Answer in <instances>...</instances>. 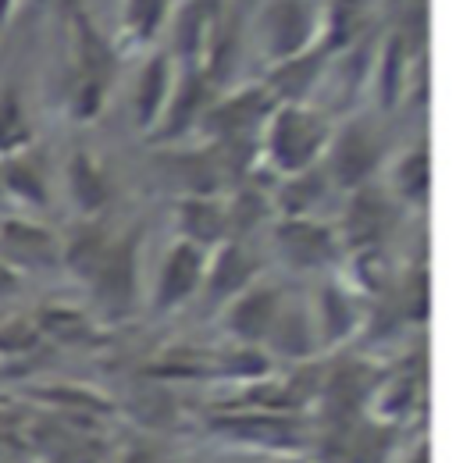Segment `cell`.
I'll return each mask as SVG.
<instances>
[{"label": "cell", "mask_w": 456, "mask_h": 463, "mask_svg": "<svg viewBox=\"0 0 456 463\" xmlns=\"http://www.w3.org/2000/svg\"><path fill=\"white\" fill-rule=\"evenodd\" d=\"M61 264L86 282L93 292V303L114 314L125 317L136 310L139 303V232H111L82 229L79 235H71L68 242H61Z\"/></svg>", "instance_id": "obj_1"}, {"label": "cell", "mask_w": 456, "mask_h": 463, "mask_svg": "<svg viewBox=\"0 0 456 463\" xmlns=\"http://www.w3.org/2000/svg\"><path fill=\"white\" fill-rule=\"evenodd\" d=\"M332 132L336 125L325 111L310 104H279L257 143L264 146V161L285 178V175L318 168V161L332 143Z\"/></svg>", "instance_id": "obj_2"}, {"label": "cell", "mask_w": 456, "mask_h": 463, "mask_svg": "<svg viewBox=\"0 0 456 463\" xmlns=\"http://www.w3.org/2000/svg\"><path fill=\"white\" fill-rule=\"evenodd\" d=\"M68 14H71V47H75V79H71L68 108L75 121H97L114 75V47L93 25L86 7H75Z\"/></svg>", "instance_id": "obj_3"}, {"label": "cell", "mask_w": 456, "mask_h": 463, "mask_svg": "<svg viewBox=\"0 0 456 463\" xmlns=\"http://www.w3.org/2000/svg\"><path fill=\"white\" fill-rule=\"evenodd\" d=\"M275 108H279V100L271 97V90L264 82L239 86L235 93H228L225 100L211 104L200 128L211 136V143H232V146H250L253 150V143L261 139V132H264Z\"/></svg>", "instance_id": "obj_4"}, {"label": "cell", "mask_w": 456, "mask_h": 463, "mask_svg": "<svg viewBox=\"0 0 456 463\" xmlns=\"http://www.w3.org/2000/svg\"><path fill=\"white\" fill-rule=\"evenodd\" d=\"M261 43L271 64L321 47V7L314 0H271L261 14Z\"/></svg>", "instance_id": "obj_5"}, {"label": "cell", "mask_w": 456, "mask_h": 463, "mask_svg": "<svg viewBox=\"0 0 456 463\" xmlns=\"http://www.w3.org/2000/svg\"><path fill=\"white\" fill-rule=\"evenodd\" d=\"M325 157H328L325 175L339 189L353 193V189L371 185V175L378 172L382 161H385V143L367 121H349L346 128L332 132V143H328Z\"/></svg>", "instance_id": "obj_6"}, {"label": "cell", "mask_w": 456, "mask_h": 463, "mask_svg": "<svg viewBox=\"0 0 456 463\" xmlns=\"http://www.w3.org/2000/svg\"><path fill=\"white\" fill-rule=\"evenodd\" d=\"M218 100L214 93V75L204 68V64H185L178 75H175V86H171V97L165 104V115L154 125V143H171L193 128H200L204 115L211 111V104Z\"/></svg>", "instance_id": "obj_7"}, {"label": "cell", "mask_w": 456, "mask_h": 463, "mask_svg": "<svg viewBox=\"0 0 456 463\" xmlns=\"http://www.w3.org/2000/svg\"><path fill=\"white\" fill-rule=\"evenodd\" d=\"M271 239L279 246L285 264H292L296 271H321L342 260V239L339 229L314 222L310 214L299 218H279Z\"/></svg>", "instance_id": "obj_8"}, {"label": "cell", "mask_w": 456, "mask_h": 463, "mask_svg": "<svg viewBox=\"0 0 456 463\" xmlns=\"http://www.w3.org/2000/svg\"><path fill=\"white\" fill-rule=\"evenodd\" d=\"M207 253L211 250L193 246L185 239H175L168 250H165L161 268H157V279H154V296H150V307L157 314H171V310L185 307L196 292L204 289Z\"/></svg>", "instance_id": "obj_9"}, {"label": "cell", "mask_w": 456, "mask_h": 463, "mask_svg": "<svg viewBox=\"0 0 456 463\" xmlns=\"http://www.w3.org/2000/svg\"><path fill=\"white\" fill-rule=\"evenodd\" d=\"M0 260L14 271H47L61 264V239L33 218L0 222Z\"/></svg>", "instance_id": "obj_10"}, {"label": "cell", "mask_w": 456, "mask_h": 463, "mask_svg": "<svg viewBox=\"0 0 456 463\" xmlns=\"http://www.w3.org/2000/svg\"><path fill=\"white\" fill-rule=\"evenodd\" d=\"M282 303H285V292L279 289V286L253 282V286H246L239 296L228 299L225 328L232 332V339H235L239 346L268 343V332L275 328Z\"/></svg>", "instance_id": "obj_11"}, {"label": "cell", "mask_w": 456, "mask_h": 463, "mask_svg": "<svg viewBox=\"0 0 456 463\" xmlns=\"http://www.w3.org/2000/svg\"><path fill=\"white\" fill-rule=\"evenodd\" d=\"M175 222H178V239H185L193 246H204V250H214L228 239H235L225 196L189 193L175 203Z\"/></svg>", "instance_id": "obj_12"}, {"label": "cell", "mask_w": 456, "mask_h": 463, "mask_svg": "<svg viewBox=\"0 0 456 463\" xmlns=\"http://www.w3.org/2000/svg\"><path fill=\"white\" fill-rule=\"evenodd\" d=\"M257 275H261L257 260L242 250V242H239V239H228V242L214 246V250L207 253L204 289H207L211 299L228 303L232 296H239L246 286H253V282H257Z\"/></svg>", "instance_id": "obj_13"}, {"label": "cell", "mask_w": 456, "mask_h": 463, "mask_svg": "<svg viewBox=\"0 0 456 463\" xmlns=\"http://www.w3.org/2000/svg\"><path fill=\"white\" fill-rule=\"evenodd\" d=\"M389 218H393V203H389L378 189H371V185L353 189V196H349V203H346L342 232H339L342 246H346V242L356 246V250L378 246L382 235L389 232Z\"/></svg>", "instance_id": "obj_14"}, {"label": "cell", "mask_w": 456, "mask_h": 463, "mask_svg": "<svg viewBox=\"0 0 456 463\" xmlns=\"http://www.w3.org/2000/svg\"><path fill=\"white\" fill-rule=\"evenodd\" d=\"M64 185H68L71 203L86 218H100L114 200L111 175L104 172V165L90 150H75L68 157V165H64Z\"/></svg>", "instance_id": "obj_15"}, {"label": "cell", "mask_w": 456, "mask_h": 463, "mask_svg": "<svg viewBox=\"0 0 456 463\" xmlns=\"http://www.w3.org/2000/svg\"><path fill=\"white\" fill-rule=\"evenodd\" d=\"M175 64L168 54H150L143 61V68L136 71V86H132V118L139 128L154 132V125L165 115V104L175 86Z\"/></svg>", "instance_id": "obj_16"}, {"label": "cell", "mask_w": 456, "mask_h": 463, "mask_svg": "<svg viewBox=\"0 0 456 463\" xmlns=\"http://www.w3.org/2000/svg\"><path fill=\"white\" fill-rule=\"evenodd\" d=\"M328 51L314 47L307 54H296V58H285L279 64H271L264 86L271 90V97L279 104H307V97L314 93V86L321 82L325 68H328Z\"/></svg>", "instance_id": "obj_17"}, {"label": "cell", "mask_w": 456, "mask_h": 463, "mask_svg": "<svg viewBox=\"0 0 456 463\" xmlns=\"http://www.w3.org/2000/svg\"><path fill=\"white\" fill-rule=\"evenodd\" d=\"M310 317H314L318 343H325V346H339L364 325L356 296L349 289H342V286H321L318 296H314Z\"/></svg>", "instance_id": "obj_18"}, {"label": "cell", "mask_w": 456, "mask_h": 463, "mask_svg": "<svg viewBox=\"0 0 456 463\" xmlns=\"http://www.w3.org/2000/svg\"><path fill=\"white\" fill-rule=\"evenodd\" d=\"M218 431L235 435L242 442H261V446H299V420L285 413H268V410H246L239 417L214 420Z\"/></svg>", "instance_id": "obj_19"}, {"label": "cell", "mask_w": 456, "mask_h": 463, "mask_svg": "<svg viewBox=\"0 0 456 463\" xmlns=\"http://www.w3.org/2000/svg\"><path fill=\"white\" fill-rule=\"evenodd\" d=\"M268 346L275 349L279 356H289V360H307L318 349L314 317H310V310L303 303H289L285 299L275 328L268 332Z\"/></svg>", "instance_id": "obj_20"}, {"label": "cell", "mask_w": 456, "mask_h": 463, "mask_svg": "<svg viewBox=\"0 0 456 463\" xmlns=\"http://www.w3.org/2000/svg\"><path fill=\"white\" fill-rule=\"evenodd\" d=\"M0 185L25 207H36L43 211L51 203V185H47V172L40 168L36 157L25 154H14V157H4L0 165Z\"/></svg>", "instance_id": "obj_21"}, {"label": "cell", "mask_w": 456, "mask_h": 463, "mask_svg": "<svg viewBox=\"0 0 456 463\" xmlns=\"http://www.w3.org/2000/svg\"><path fill=\"white\" fill-rule=\"evenodd\" d=\"M393 185H396V196L410 207H424L428 196H432V154L424 146H413L406 150L396 161V172H393Z\"/></svg>", "instance_id": "obj_22"}, {"label": "cell", "mask_w": 456, "mask_h": 463, "mask_svg": "<svg viewBox=\"0 0 456 463\" xmlns=\"http://www.w3.org/2000/svg\"><path fill=\"white\" fill-rule=\"evenodd\" d=\"M168 11L171 0H125L121 4V33L128 36V43L147 47L168 25Z\"/></svg>", "instance_id": "obj_23"}, {"label": "cell", "mask_w": 456, "mask_h": 463, "mask_svg": "<svg viewBox=\"0 0 456 463\" xmlns=\"http://www.w3.org/2000/svg\"><path fill=\"white\" fill-rule=\"evenodd\" d=\"M328 189V175L321 168H307V172L285 175L282 189H279V211L282 218H299V214H310L314 203H321Z\"/></svg>", "instance_id": "obj_24"}, {"label": "cell", "mask_w": 456, "mask_h": 463, "mask_svg": "<svg viewBox=\"0 0 456 463\" xmlns=\"http://www.w3.org/2000/svg\"><path fill=\"white\" fill-rule=\"evenodd\" d=\"M33 121L25 115V104L14 90H7L0 97V161L4 157H14V154H25L33 146Z\"/></svg>", "instance_id": "obj_25"}, {"label": "cell", "mask_w": 456, "mask_h": 463, "mask_svg": "<svg viewBox=\"0 0 456 463\" xmlns=\"http://www.w3.org/2000/svg\"><path fill=\"white\" fill-rule=\"evenodd\" d=\"M378 90H382V104H396L406 90V36L393 33L382 47V64H378Z\"/></svg>", "instance_id": "obj_26"}, {"label": "cell", "mask_w": 456, "mask_h": 463, "mask_svg": "<svg viewBox=\"0 0 456 463\" xmlns=\"http://www.w3.org/2000/svg\"><path fill=\"white\" fill-rule=\"evenodd\" d=\"M36 328H40V335H54L64 343H86L93 335V321L71 307H43L36 317Z\"/></svg>", "instance_id": "obj_27"}, {"label": "cell", "mask_w": 456, "mask_h": 463, "mask_svg": "<svg viewBox=\"0 0 456 463\" xmlns=\"http://www.w3.org/2000/svg\"><path fill=\"white\" fill-rule=\"evenodd\" d=\"M36 396L68 413H108L111 410V403L100 392L82 389V385H47V389H36Z\"/></svg>", "instance_id": "obj_28"}, {"label": "cell", "mask_w": 456, "mask_h": 463, "mask_svg": "<svg viewBox=\"0 0 456 463\" xmlns=\"http://www.w3.org/2000/svg\"><path fill=\"white\" fill-rule=\"evenodd\" d=\"M428 307H432V286H428V271H413L406 282H403V310L410 321H428Z\"/></svg>", "instance_id": "obj_29"}, {"label": "cell", "mask_w": 456, "mask_h": 463, "mask_svg": "<svg viewBox=\"0 0 456 463\" xmlns=\"http://www.w3.org/2000/svg\"><path fill=\"white\" fill-rule=\"evenodd\" d=\"M40 343V328L36 321H7L0 328V356H18Z\"/></svg>", "instance_id": "obj_30"}, {"label": "cell", "mask_w": 456, "mask_h": 463, "mask_svg": "<svg viewBox=\"0 0 456 463\" xmlns=\"http://www.w3.org/2000/svg\"><path fill=\"white\" fill-rule=\"evenodd\" d=\"M18 289H22V271H14L11 264H4V260H0V299L14 296Z\"/></svg>", "instance_id": "obj_31"}, {"label": "cell", "mask_w": 456, "mask_h": 463, "mask_svg": "<svg viewBox=\"0 0 456 463\" xmlns=\"http://www.w3.org/2000/svg\"><path fill=\"white\" fill-rule=\"evenodd\" d=\"M125 463H154V457H150V453H132Z\"/></svg>", "instance_id": "obj_32"}, {"label": "cell", "mask_w": 456, "mask_h": 463, "mask_svg": "<svg viewBox=\"0 0 456 463\" xmlns=\"http://www.w3.org/2000/svg\"><path fill=\"white\" fill-rule=\"evenodd\" d=\"M410 463H432V460H428V449H417V457H413Z\"/></svg>", "instance_id": "obj_33"}]
</instances>
